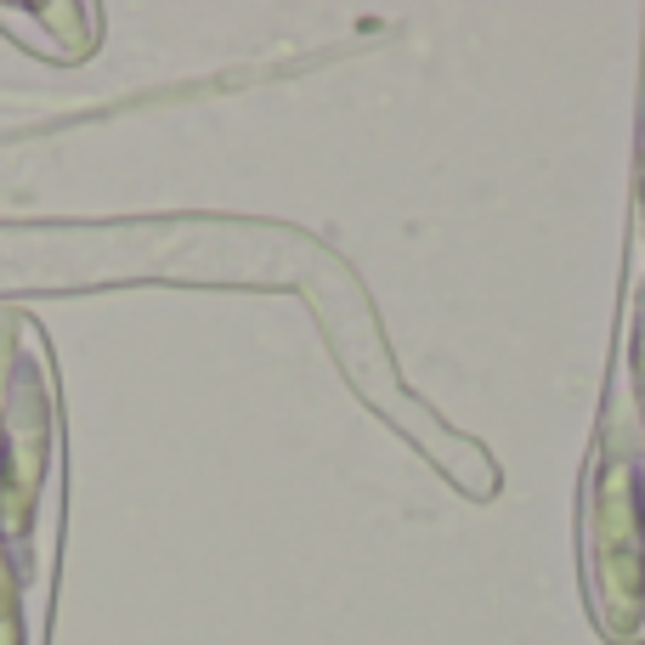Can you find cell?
Segmentation results:
<instances>
[{
  "mask_svg": "<svg viewBox=\"0 0 645 645\" xmlns=\"http://www.w3.org/2000/svg\"><path fill=\"white\" fill-rule=\"evenodd\" d=\"M63 521V425L45 329L0 306V645H34Z\"/></svg>",
  "mask_w": 645,
  "mask_h": 645,
  "instance_id": "1",
  "label": "cell"
},
{
  "mask_svg": "<svg viewBox=\"0 0 645 645\" xmlns=\"http://www.w3.org/2000/svg\"><path fill=\"white\" fill-rule=\"evenodd\" d=\"M238 227L205 221H0V306L34 294L125 283H216V243Z\"/></svg>",
  "mask_w": 645,
  "mask_h": 645,
  "instance_id": "2",
  "label": "cell"
}]
</instances>
